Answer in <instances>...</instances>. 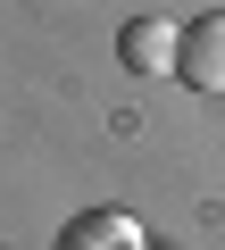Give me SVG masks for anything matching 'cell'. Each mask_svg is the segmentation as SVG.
<instances>
[{
  "mask_svg": "<svg viewBox=\"0 0 225 250\" xmlns=\"http://www.w3.org/2000/svg\"><path fill=\"white\" fill-rule=\"evenodd\" d=\"M175 75H184L192 92L225 100V9H208V17L184 25V59H175Z\"/></svg>",
  "mask_w": 225,
  "mask_h": 250,
  "instance_id": "1",
  "label": "cell"
},
{
  "mask_svg": "<svg viewBox=\"0 0 225 250\" xmlns=\"http://www.w3.org/2000/svg\"><path fill=\"white\" fill-rule=\"evenodd\" d=\"M50 250H150V233H142V217H125V208H83V217L59 225Z\"/></svg>",
  "mask_w": 225,
  "mask_h": 250,
  "instance_id": "2",
  "label": "cell"
},
{
  "mask_svg": "<svg viewBox=\"0 0 225 250\" xmlns=\"http://www.w3.org/2000/svg\"><path fill=\"white\" fill-rule=\"evenodd\" d=\"M117 59H125L134 75H175V59H184V25H167V17H134V25L117 34Z\"/></svg>",
  "mask_w": 225,
  "mask_h": 250,
  "instance_id": "3",
  "label": "cell"
}]
</instances>
